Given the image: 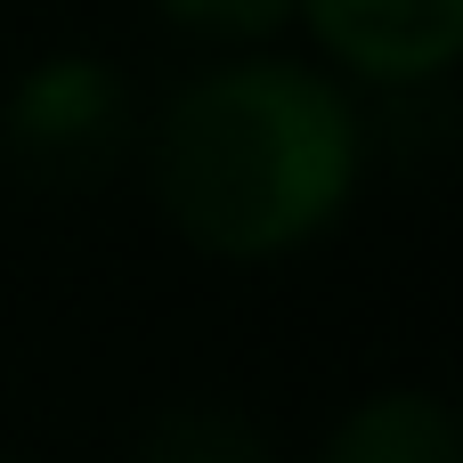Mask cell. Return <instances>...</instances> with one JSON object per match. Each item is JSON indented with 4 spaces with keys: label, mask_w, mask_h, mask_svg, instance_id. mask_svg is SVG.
Segmentation results:
<instances>
[{
    "label": "cell",
    "mask_w": 463,
    "mask_h": 463,
    "mask_svg": "<svg viewBox=\"0 0 463 463\" xmlns=\"http://www.w3.org/2000/svg\"><path fill=\"white\" fill-rule=\"evenodd\" d=\"M309 33L374 81H439L463 49V0H293Z\"/></svg>",
    "instance_id": "3957f363"
},
{
    "label": "cell",
    "mask_w": 463,
    "mask_h": 463,
    "mask_svg": "<svg viewBox=\"0 0 463 463\" xmlns=\"http://www.w3.org/2000/svg\"><path fill=\"white\" fill-rule=\"evenodd\" d=\"M138 463H269V439L236 407L187 399V407H163L138 431Z\"/></svg>",
    "instance_id": "5b68a950"
},
{
    "label": "cell",
    "mask_w": 463,
    "mask_h": 463,
    "mask_svg": "<svg viewBox=\"0 0 463 463\" xmlns=\"http://www.w3.org/2000/svg\"><path fill=\"white\" fill-rule=\"evenodd\" d=\"M326 463H463V439L431 391H374L326 439Z\"/></svg>",
    "instance_id": "277c9868"
},
{
    "label": "cell",
    "mask_w": 463,
    "mask_h": 463,
    "mask_svg": "<svg viewBox=\"0 0 463 463\" xmlns=\"http://www.w3.org/2000/svg\"><path fill=\"white\" fill-rule=\"evenodd\" d=\"M155 203L212 260H269L309 244L358 179L350 98L285 57L187 81L155 130Z\"/></svg>",
    "instance_id": "6da1fadb"
},
{
    "label": "cell",
    "mask_w": 463,
    "mask_h": 463,
    "mask_svg": "<svg viewBox=\"0 0 463 463\" xmlns=\"http://www.w3.org/2000/svg\"><path fill=\"white\" fill-rule=\"evenodd\" d=\"M163 16L203 41H269L293 16V0H163Z\"/></svg>",
    "instance_id": "8992f818"
},
{
    "label": "cell",
    "mask_w": 463,
    "mask_h": 463,
    "mask_svg": "<svg viewBox=\"0 0 463 463\" xmlns=\"http://www.w3.org/2000/svg\"><path fill=\"white\" fill-rule=\"evenodd\" d=\"M0 463H16V448H8V439H0Z\"/></svg>",
    "instance_id": "52a82bcc"
},
{
    "label": "cell",
    "mask_w": 463,
    "mask_h": 463,
    "mask_svg": "<svg viewBox=\"0 0 463 463\" xmlns=\"http://www.w3.org/2000/svg\"><path fill=\"white\" fill-rule=\"evenodd\" d=\"M138 155V90L122 65L65 49L41 57L8 98H0V163L33 195H98L122 163Z\"/></svg>",
    "instance_id": "7a4b0ae2"
}]
</instances>
